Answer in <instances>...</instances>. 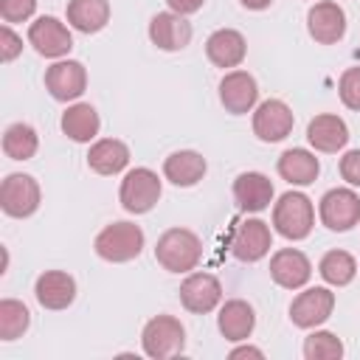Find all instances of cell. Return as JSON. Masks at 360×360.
Instances as JSON below:
<instances>
[{
    "mask_svg": "<svg viewBox=\"0 0 360 360\" xmlns=\"http://www.w3.org/2000/svg\"><path fill=\"white\" fill-rule=\"evenodd\" d=\"M155 259L169 273H191L202 259V242L188 228H169L158 236Z\"/></svg>",
    "mask_w": 360,
    "mask_h": 360,
    "instance_id": "cell-1",
    "label": "cell"
},
{
    "mask_svg": "<svg viewBox=\"0 0 360 360\" xmlns=\"http://www.w3.org/2000/svg\"><path fill=\"white\" fill-rule=\"evenodd\" d=\"M312 225H315V208L304 191H284L273 202V228L278 236L290 242H301L312 233Z\"/></svg>",
    "mask_w": 360,
    "mask_h": 360,
    "instance_id": "cell-2",
    "label": "cell"
},
{
    "mask_svg": "<svg viewBox=\"0 0 360 360\" xmlns=\"http://www.w3.org/2000/svg\"><path fill=\"white\" fill-rule=\"evenodd\" d=\"M143 242H146V236H143L141 225L121 219V222H110L107 228L98 231V236L93 242V250L104 262L124 264V262H132V259L141 256Z\"/></svg>",
    "mask_w": 360,
    "mask_h": 360,
    "instance_id": "cell-3",
    "label": "cell"
},
{
    "mask_svg": "<svg viewBox=\"0 0 360 360\" xmlns=\"http://www.w3.org/2000/svg\"><path fill=\"white\" fill-rule=\"evenodd\" d=\"M141 349L152 360H166L183 354L186 349V326L174 315H155L146 321L141 332Z\"/></svg>",
    "mask_w": 360,
    "mask_h": 360,
    "instance_id": "cell-4",
    "label": "cell"
},
{
    "mask_svg": "<svg viewBox=\"0 0 360 360\" xmlns=\"http://www.w3.org/2000/svg\"><path fill=\"white\" fill-rule=\"evenodd\" d=\"M160 177L158 172L146 169V166H135L124 174L121 188H118V200L124 205V211L129 214H146L158 205L160 200Z\"/></svg>",
    "mask_w": 360,
    "mask_h": 360,
    "instance_id": "cell-5",
    "label": "cell"
},
{
    "mask_svg": "<svg viewBox=\"0 0 360 360\" xmlns=\"http://www.w3.org/2000/svg\"><path fill=\"white\" fill-rule=\"evenodd\" d=\"M39 197H42L39 183L22 172L8 174L0 186V208H3V214L14 217V219L31 217L39 208Z\"/></svg>",
    "mask_w": 360,
    "mask_h": 360,
    "instance_id": "cell-6",
    "label": "cell"
},
{
    "mask_svg": "<svg viewBox=\"0 0 360 360\" xmlns=\"http://www.w3.org/2000/svg\"><path fill=\"white\" fill-rule=\"evenodd\" d=\"M270 248H273V233H270V225L264 219L248 217L233 228V236H231L233 259H239L245 264H253V262L264 259L270 253Z\"/></svg>",
    "mask_w": 360,
    "mask_h": 360,
    "instance_id": "cell-7",
    "label": "cell"
},
{
    "mask_svg": "<svg viewBox=\"0 0 360 360\" xmlns=\"http://www.w3.org/2000/svg\"><path fill=\"white\" fill-rule=\"evenodd\" d=\"M318 217L329 231L346 233L360 222V197L352 188H329L318 202Z\"/></svg>",
    "mask_w": 360,
    "mask_h": 360,
    "instance_id": "cell-8",
    "label": "cell"
},
{
    "mask_svg": "<svg viewBox=\"0 0 360 360\" xmlns=\"http://www.w3.org/2000/svg\"><path fill=\"white\" fill-rule=\"evenodd\" d=\"M335 309V292L329 287H307L298 292L290 304V321L298 329H315L323 321H329Z\"/></svg>",
    "mask_w": 360,
    "mask_h": 360,
    "instance_id": "cell-9",
    "label": "cell"
},
{
    "mask_svg": "<svg viewBox=\"0 0 360 360\" xmlns=\"http://www.w3.org/2000/svg\"><path fill=\"white\" fill-rule=\"evenodd\" d=\"M295 115L281 98H267L253 110V135L264 143H278L292 132Z\"/></svg>",
    "mask_w": 360,
    "mask_h": 360,
    "instance_id": "cell-10",
    "label": "cell"
},
{
    "mask_svg": "<svg viewBox=\"0 0 360 360\" xmlns=\"http://www.w3.org/2000/svg\"><path fill=\"white\" fill-rule=\"evenodd\" d=\"M177 292L180 304L194 315L214 312L222 304V284L214 273H188Z\"/></svg>",
    "mask_w": 360,
    "mask_h": 360,
    "instance_id": "cell-11",
    "label": "cell"
},
{
    "mask_svg": "<svg viewBox=\"0 0 360 360\" xmlns=\"http://www.w3.org/2000/svg\"><path fill=\"white\" fill-rule=\"evenodd\" d=\"M28 42L39 56H48V59H62L73 48V37L68 25L59 22L56 17H37L28 25Z\"/></svg>",
    "mask_w": 360,
    "mask_h": 360,
    "instance_id": "cell-12",
    "label": "cell"
},
{
    "mask_svg": "<svg viewBox=\"0 0 360 360\" xmlns=\"http://www.w3.org/2000/svg\"><path fill=\"white\" fill-rule=\"evenodd\" d=\"M45 90L56 101H76L87 90V70L76 59H59L45 70Z\"/></svg>",
    "mask_w": 360,
    "mask_h": 360,
    "instance_id": "cell-13",
    "label": "cell"
},
{
    "mask_svg": "<svg viewBox=\"0 0 360 360\" xmlns=\"http://www.w3.org/2000/svg\"><path fill=\"white\" fill-rule=\"evenodd\" d=\"M219 101L231 115H245L256 110L259 84L248 70H228L219 82Z\"/></svg>",
    "mask_w": 360,
    "mask_h": 360,
    "instance_id": "cell-14",
    "label": "cell"
},
{
    "mask_svg": "<svg viewBox=\"0 0 360 360\" xmlns=\"http://www.w3.org/2000/svg\"><path fill=\"white\" fill-rule=\"evenodd\" d=\"M307 31L321 45H335L346 34V11L335 0H321L307 11Z\"/></svg>",
    "mask_w": 360,
    "mask_h": 360,
    "instance_id": "cell-15",
    "label": "cell"
},
{
    "mask_svg": "<svg viewBox=\"0 0 360 360\" xmlns=\"http://www.w3.org/2000/svg\"><path fill=\"white\" fill-rule=\"evenodd\" d=\"M270 278L284 290H301L312 278V264L301 250L281 248L270 256Z\"/></svg>",
    "mask_w": 360,
    "mask_h": 360,
    "instance_id": "cell-16",
    "label": "cell"
},
{
    "mask_svg": "<svg viewBox=\"0 0 360 360\" xmlns=\"http://www.w3.org/2000/svg\"><path fill=\"white\" fill-rule=\"evenodd\" d=\"M273 183L262 172H242L233 180V202L245 214H259L273 202Z\"/></svg>",
    "mask_w": 360,
    "mask_h": 360,
    "instance_id": "cell-17",
    "label": "cell"
},
{
    "mask_svg": "<svg viewBox=\"0 0 360 360\" xmlns=\"http://www.w3.org/2000/svg\"><path fill=\"white\" fill-rule=\"evenodd\" d=\"M149 39L160 51H183L191 42V22L177 11H158L149 20Z\"/></svg>",
    "mask_w": 360,
    "mask_h": 360,
    "instance_id": "cell-18",
    "label": "cell"
},
{
    "mask_svg": "<svg viewBox=\"0 0 360 360\" xmlns=\"http://www.w3.org/2000/svg\"><path fill=\"white\" fill-rule=\"evenodd\" d=\"M307 141L315 152L335 155L349 143V127L335 112H321L307 124Z\"/></svg>",
    "mask_w": 360,
    "mask_h": 360,
    "instance_id": "cell-19",
    "label": "cell"
},
{
    "mask_svg": "<svg viewBox=\"0 0 360 360\" xmlns=\"http://www.w3.org/2000/svg\"><path fill=\"white\" fill-rule=\"evenodd\" d=\"M34 295L42 309H68L76 301V278L65 270H45L34 284Z\"/></svg>",
    "mask_w": 360,
    "mask_h": 360,
    "instance_id": "cell-20",
    "label": "cell"
},
{
    "mask_svg": "<svg viewBox=\"0 0 360 360\" xmlns=\"http://www.w3.org/2000/svg\"><path fill=\"white\" fill-rule=\"evenodd\" d=\"M205 56L217 68H239L248 56V42L236 28H217L205 39Z\"/></svg>",
    "mask_w": 360,
    "mask_h": 360,
    "instance_id": "cell-21",
    "label": "cell"
},
{
    "mask_svg": "<svg viewBox=\"0 0 360 360\" xmlns=\"http://www.w3.org/2000/svg\"><path fill=\"white\" fill-rule=\"evenodd\" d=\"M217 326H219V335L231 343H242L253 335L256 329V312L248 301L242 298H231L219 307V315H217Z\"/></svg>",
    "mask_w": 360,
    "mask_h": 360,
    "instance_id": "cell-22",
    "label": "cell"
},
{
    "mask_svg": "<svg viewBox=\"0 0 360 360\" xmlns=\"http://www.w3.org/2000/svg\"><path fill=\"white\" fill-rule=\"evenodd\" d=\"M208 172V163L200 152L194 149H180V152H172L166 160H163V177L177 186V188H191L197 186Z\"/></svg>",
    "mask_w": 360,
    "mask_h": 360,
    "instance_id": "cell-23",
    "label": "cell"
},
{
    "mask_svg": "<svg viewBox=\"0 0 360 360\" xmlns=\"http://www.w3.org/2000/svg\"><path fill=\"white\" fill-rule=\"evenodd\" d=\"M276 169H278V177L287 180L290 186H309V183H315V177H318L321 163H318V158H315L309 149L292 146V149L281 152Z\"/></svg>",
    "mask_w": 360,
    "mask_h": 360,
    "instance_id": "cell-24",
    "label": "cell"
},
{
    "mask_svg": "<svg viewBox=\"0 0 360 360\" xmlns=\"http://www.w3.org/2000/svg\"><path fill=\"white\" fill-rule=\"evenodd\" d=\"M87 166L96 172V174H118L129 166V146L118 138H101L90 146L87 152Z\"/></svg>",
    "mask_w": 360,
    "mask_h": 360,
    "instance_id": "cell-25",
    "label": "cell"
},
{
    "mask_svg": "<svg viewBox=\"0 0 360 360\" xmlns=\"http://www.w3.org/2000/svg\"><path fill=\"white\" fill-rule=\"evenodd\" d=\"M65 14L79 34H98L110 22V0H68Z\"/></svg>",
    "mask_w": 360,
    "mask_h": 360,
    "instance_id": "cell-26",
    "label": "cell"
},
{
    "mask_svg": "<svg viewBox=\"0 0 360 360\" xmlns=\"http://www.w3.org/2000/svg\"><path fill=\"white\" fill-rule=\"evenodd\" d=\"M101 129V118L93 104L76 101L62 112V132L76 143H90Z\"/></svg>",
    "mask_w": 360,
    "mask_h": 360,
    "instance_id": "cell-27",
    "label": "cell"
},
{
    "mask_svg": "<svg viewBox=\"0 0 360 360\" xmlns=\"http://www.w3.org/2000/svg\"><path fill=\"white\" fill-rule=\"evenodd\" d=\"M37 149H39V135H37V129L31 124L17 121V124L6 127V132H3V152H6V158H11V160H31L37 155Z\"/></svg>",
    "mask_w": 360,
    "mask_h": 360,
    "instance_id": "cell-28",
    "label": "cell"
},
{
    "mask_svg": "<svg viewBox=\"0 0 360 360\" xmlns=\"http://www.w3.org/2000/svg\"><path fill=\"white\" fill-rule=\"evenodd\" d=\"M318 273L329 287H346L357 276V262L346 250H329L318 262Z\"/></svg>",
    "mask_w": 360,
    "mask_h": 360,
    "instance_id": "cell-29",
    "label": "cell"
},
{
    "mask_svg": "<svg viewBox=\"0 0 360 360\" xmlns=\"http://www.w3.org/2000/svg\"><path fill=\"white\" fill-rule=\"evenodd\" d=\"M31 326V312L22 301L17 298H3L0 301V340H17L25 335Z\"/></svg>",
    "mask_w": 360,
    "mask_h": 360,
    "instance_id": "cell-30",
    "label": "cell"
},
{
    "mask_svg": "<svg viewBox=\"0 0 360 360\" xmlns=\"http://www.w3.org/2000/svg\"><path fill=\"white\" fill-rule=\"evenodd\" d=\"M304 357L307 360H340L343 357V343L335 332L315 329L304 338Z\"/></svg>",
    "mask_w": 360,
    "mask_h": 360,
    "instance_id": "cell-31",
    "label": "cell"
},
{
    "mask_svg": "<svg viewBox=\"0 0 360 360\" xmlns=\"http://www.w3.org/2000/svg\"><path fill=\"white\" fill-rule=\"evenodd\" d=\"M338 96H340L343 107L360 112V65L346 68L340 73V79H338Z\"/></svg>",
    "mask_w": 360,
    "mask_h": 360,
    "instance_id": "cell-32",
    "label": "cell"
},
{
    "mask_svg": "<svg viewBox=\"0 0 360 360\" xmlns=\"http://www.w3.org/2000/svg\"><path fill=\"white\" fill-rule=\"evenodd\" d=\"M37 11V0H0V17L3 22H25L28 17H34Z\"/></svg>",
    "mask_w": 360,
    "mask_h": 360,
    "instance_id": "cell-33",
    "label": "cell"
},
{
    "mask_svg": "<svg viewBox=\"0 0 360 360\" xmlns=\"http://www.w3.org/2000/svg\"><path fill=\"white\" fill-rule=\"evenodd\" d=\"M22 53V37L11 31L8 22L0 25V59L3 62H14Z\"/></svg>",
    "mask_w": 360,
    "mask_h": 360,
    "instance_id": "cell-34",
    "label": "cell"
},
{
    "mask_svg": "<svg viewBox=\"0 0 360 360\" xmlns=\"http://www.w3.org/2000/svg\"><path fill=\"white\" fill-rule=\"evenodd\" d=\"M340 177H343L349 186L360 188V149H349V152L340 158Z\"/></svg>",
    "mask_w": 360,
    "mask_h": 360,
    "instance_id": "cell-35",
    "label": "cell"
},
{
    "mask_svg": "<svg viewBox=\"0 0 360 360\" xmlns=\"http://www.w3.org/2000/svg\"><path fill=\"white\" fill-rule=\"evenodd\" d=\"M166 3H169V11H177L183 17H188L205 6V0H166Z\"/></svg>",
    "mask_w": 360,
    "mask_h": 360,
    "instance_id": "cell-36",
    "label": "cell"
},
{
    "mask_svg": "<svg viewBox=\"0 0 360 360\" xmlns=\"http://www.w3.org/2000/svg\"><path fill=\"white\" fill-rule=\"evenodd\" d=\"M231 357L236 360V357H256V360H262L264 357V352L262 349H256V346H236L233 352H231Z\"/></svg>",
    "mask_w": 360,
    "mask_h": 360,
    "instance_id": "cell-37",
    "label": "cell"
},
{
    "mask_svg": "<svg viewBox=\"0 0 360 360\" xmlns=\"http://www.w3.org/2000/svg\"><path fill=\"white\" fill-rule=\"evenodd\" d=\"M245 8H250V11H264V8H270V3L273 0H239Z\"/></svg>",
    "mask_w": 360,
    "mask_h": 360,
    "instance_id": "cell-38",
    "label": "cell"
}]
</instances>
